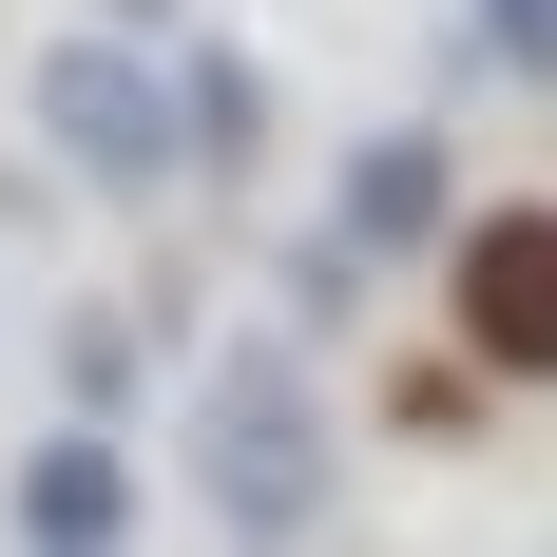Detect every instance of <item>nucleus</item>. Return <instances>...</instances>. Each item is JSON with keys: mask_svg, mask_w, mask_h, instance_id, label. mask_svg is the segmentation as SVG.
Masks as SVG:
<instances>
[{"mask_svg": "<svg viewBox=\"0 0 557 557\" xmlns=\"http://www.w3.org/2000/svg\"><path fill=\"white\" fill-rule=\"evenodd\" d=\"M193 500L231 539H327V385H308V346H212V385H193Z\"/></svg>", "mask_w": 557, "mask_h": 557, "instance_id": "obj_1", "label": "nucleus"}, {"mask_svg": "<svg viewBox=\"0 0 557 557\" xmlns=\"http://www.w3.org/2000/svg\"><path fill=\"white\" fill-rule=\"evenodd\" d=\"M39 135L97 173V193H173V173H193L173 39H135V20H77V39H39Z\"/></svg>", "mask_w": 557, "mask_h": 557, "instance_id": "obj_2", "label": "nucleus"}, {"mask_svg": "<svg viewBox=\"0 0 557 557\" xmlns=\"http://www.w3.org/2000/svg\"><path fill=\"white\" fill-rule=\"evenodd\" d=\"M443 288H461V346L500 385H557V212H481L443 250Z\"/></svg>", "mask_w": 557, "mask_h": 557, "instance_id": "obj_3", "label": "nucleus"}, {"mask_svg": "<svg viewBox=\"0 0 557 557\" xmlns=\"http://www.w3.org/2000/svg\"><path fill=\"white\" fill-rule=\"evenodd\" d=\"M0 519H20L39 557H115V539H135L154 500H135V461H115V423H58V443L20 461V500H0Z\"/></svg>", "mask_w": 557, "mask_h": 557, "instance_id": "obj_4", "label": "nucleus"}, {"mask_svg": "<svg viewBox=\"0 0 557 557\" xmlns=\"http://www.w3.org/2000/svg\"><path fill=\"white\" fill-rule=\"evenodd\" d=\"M327 231L366 250V270H404V250H443V135H366V154L327 173Z\"/></svg>", "mask_w": 557, "mask_h": 557, "instance_id": "obj_5", "label": "nucleus"}, {"mask_svg": "<svg viewBox=\"0 0 557 557\" xmlns=\"http://www.w3.org/2000/svg\"><path fill=\"white\" fill-rule=\"evenodd\" d=\"M173 115H193V173L231 193V173H250V135H270V77H250L231 39H173Z\"/></svg>", "mask_w": 557, "mask_h": 557, "instance_id": "obj_6", "label": "nucleus"}, {"mask_svg": "<svg viewBox=\"0 0 557 557\" xmlns=\"http://www.w3.org/2000/svg\"><path fill=\"white\" fill-rule=\"evenodd\" d=\"M135 385H154V327H135V308H77V327H58V404H77V423H135Z\"/></svg>", "mask_w": 557, "mask_h": 557, "instance_id": "obj_7", "label": "nucleus"}, {"mask_svg": "<svg viewBox=\"0 0 557 557\" xmlns=\"http://www.w3.org/2000/svg\"><path fill=\"white\" fill-rule=\"evenodd\" d=\"M461 20H481V58H500V77H557V0H461Z\"/></svg>", "mask_w": 557, "mask_h": 557, "instance_id": "obj_8", "label": "nucleus"}, {"mask_svg": "<svg viewBox=\"0 0 557 557\" xmlns=\"http://www.w3.org/2000/svg\"><path fill=\"white\" fill-rule=\"evenodd\" d=\"M115 20H193V0H115Z\"/></svg>", "mask_w": 557, "mask_h": 557, "instance_id": "obj_9", "label": "nucleus"}]
</instances>
